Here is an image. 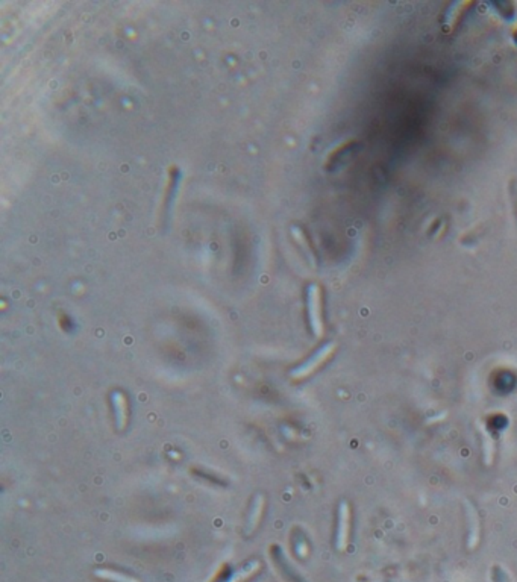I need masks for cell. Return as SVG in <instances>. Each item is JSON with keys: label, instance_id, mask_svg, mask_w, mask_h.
<instances>
[{"label": "cell", "instance_id": "1", "mask_svg": "<svg viewBox=\"0 0 517 582\" xmlns=\"http://www.w3.org/2000/svg\"><path fill=\"white\" fill-rule=\"evenodd\" d=\"M334 349H336V345H334V343H328V345H325L323 347H320L311 358H309V360H307L304 364H300L299 367H296L291 372V378L293 379H304V378L309 376V374H311L314 370L319 369L320 365L326 360H328L331 354L334 352Z\"/></svg>", "mask_w": 517, "mask_h": 582}, {"label": "cell", "instance_id": "2", "mask_svg": "<svg viewBox=\"0 0 517 582\" xmlns=\"http://www.w3.org/2000/svg\"><path fill=\"white\" fill-rule=\"evenodd\" d=\"M308 314L311 328L316 337H322L323 322H322V307H320V290L319 287L313 285L308 291Z\"/></svg>", "mask_w": 517, "mask_h": 582}, {"label": "cell", "instance_id": "3", "mask_svg": "<svg viewBox=\"0 0 517 582\" xmlns=\"http://www.w3.org/2000/svg\"><path fill=\"white\" fill-rule=\"evenodd\" d=\"M349 529H351V509H349L347 502H341L338 507V523L336 537V545L338 551H345L347 546Z\"/></svg>", "mask_w": 517, "mask_h": 582}, {"label": "cell", "instance_id": "4", "mask_svg": "<svg viewBox=\"0 0 517 582\" xmlns=\"http://www.w3.org/2000/svg\"><path fill=\"white\" fill-rule=\"evenodd\" d=\"M264 505H266L264 496H262V494H255V496H253V499H252L248 517H246V523H244V534H246V536H252V534L257 531L258 525L261 522L262 513H264Z\"/></svg>", "mask_w": 517, "mask_h": 582}, {"label": "cell", "instance_id": "5", "mask_svg": "<svg viewBox=\"0 0 517 582\" xmlns=\"http://www.w3.org/2000/svg\"><path fill=\"white\" fill-rule=\"evenodd\" d=\"M111 405H113L114 410V417H116V425L118 430H125L128 426V399H126L125 393L120 390H116V392L111 393Z\"/></svg>", "mask_w": 517, "mask_h": 582}, {"label": "cell", "instance_id": "6", "mask_svg": "<svg viewBox=\"0 0 517 582\" xmlns=\"http://www.w3.org/2000/svg\"><path fill=\"white\" fill-rule=\"evenodd\" d=\"M464 507H466V520H467V547L469 549H475L476 545L480 543V532H481V526H480V517L478 513H476V509L473 508V505L471 502H464Z\"/></svg>", "mask_w": 517, "mask_h": 582}, {"label": "cell", "instance_id": "7", "mask_svg": "<svg viewBox=\"0 0 517 582\" xmlns=\"http://www.w3.org/2000/svg\"><path fill=\"white\" fill-rule=\"evenodd\" d=\"M472 6V2H453L448 6V10L444 11L443 14V26L446 28V30H453L455 29L461 20L464 19L466 12L469 11V8Z\"/></svg>", "mask_w": 517, "mask_h": 582}, {"label": "cell", "instance_id": "8", "mask_svg": "<svg viewBox=\"0 0 517 582\" xmlns=\"http://www.w3.org/2000/svg\"><path fill=\"white\" fill-rule=\"evenodd\" d=\"M258 567H260L258 561H249L248 564L243 565V567L234 570L225 581H221V582H243L244 579L252 576L253 573L258 570Z\"/></svg>", "mask_w": 517, "mask_h": 582}, {"label": "cell", "instance_id": "9", "mask_svg": "<svg viewBox=\"0 0 517 582\" xmlns=\"http://www.w3.org/2000/svg\"><path fill=\"white\" fill-rule=\"evenodd\" d=\"M481 430H482V448H484L485 464H491L493 457H495V443H493L487 429L482 428Z\"/></svg>", "mask_w": 517, "mask_h": 582}, {"label": "cell", "instance_id": "10", "mask_svg": "<svg viewBox=\"0 0 517 582\" xmlns=\"http://www.w3.org/2000/svg\"><path fill=\"white\" fill-rule=\"evenodd\" d=\"M96 576L102 578V579H107L109 582H137L135 579L122 575V573L114 572V570H107V569H100L96 572Z\"/></svg>", "mask_w": 517, "mask_h": 582}, {"label": "cell", "instance_id": "11", "mask_svg": "<svg viewBox=\"0 0 517 582\" xmlns=\"http://www.w3.org/2000/svg\"><path fill=\"white\" fill-rule=\"evenodd\" d=\"M496 581H498V582H510V581L507 579V576H505V572H502V570H499V572H498Z\"/></svg>", "mask_w": 517, "mask_h": 582}, {"label": "cell", "instance_id": "12", "mask_svg": "<svg viewBox=\"0 0 517 582\" xmlns=\"http://www.w3.org/2000/svg\"><path fill=\"white\" fill-rule=\"evenodd\" d=\"M514 39H516V42H517V30L514 32Z\"/></svg>", "mask_w": 517, "mask_h": 582}]
</instances>
